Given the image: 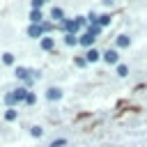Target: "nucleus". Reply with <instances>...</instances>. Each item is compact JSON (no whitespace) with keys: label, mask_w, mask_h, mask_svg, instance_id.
<instances>
[{"label":"nucleus","mask_w":147,"mask_h":147,"mask_svg":"<svg viewBox=\"0 0 147 147\" xmlns=\"http://www.w3.org/2000/svg\"><path fill=\"white\" fill-rule=\"evenodd\" d=\"M99 57H101V53H99L96 48H90V51L85 53V60H87V62H96Z\"/></svg>","instance_id":"3"},{"label":"nucleus","mask_w":147,"mask_h":147,"mask_svg":"<svg viewBox=\"0 0 147 147\" xmlns=\"http://www.w3.org/2000/svg\"><path fill=\"white\" fill-rule=\"evenodd\" d=\"M30 21H32V23H44L41 11H39V9H32V11H30Z\"/></svg>","instance_id":"5"},{"label":"nucleus","mask_w":147,"mask_h":147,"mask_svg":"<svg viewBox=\"0 0 147 147\" xmlns=\"http://www.w3.org/2000/svg\"><path fill=\"white\" fill-rule=\"evenodd\" d=\"M44 32H46V30H44V23H32V25L28 28V34H30L32 39H39Z\"/></svg>","instance_id":"1"},{"label":"nucleus","mask_w":147,"mask_h":147,"mask_svg":"<svg viewBox=\"0 0 147 147\" xmlns=\"http://www.w3.org/2000/svg\"><path fill=\"white\" fill-rule=\"evenodd\" d=\"M99 23H101V28H103V25H108V23H110V14H103V16H99Z\"/></svg>","instance_id":"13"},{"label":"nucleus","mask_w":147,"mask_h":147,"mask_svg":"<svg viewBox=\"0 0 147 147\" xmlns=\"http://www.w3.org/2000/svg\"><path fill=\"white\" fill-rule=\"evenodd\" d=\"M126 74H129V67H126V64H117V76H122V78H124Z\"/></svg>","instance_id":"11"},{"label":"nucleus","mask_w":147,"mask_h":147,"mask_svg":"<svg viewBox=\"0 0 147 147\" xmlns=\"http://www.w3.org/2000/svg\"><path fill=\"white\" fill-rule=\"evenodd\" d=\"M41 5H44V2H41V0H32V9H39V7H41Z\"/></svg>","instance_id":"18"},{"label":"nucleus","mask_w":147,"mask_h":147,"mask_svg":"<svg viewBox=\"0 0 147 147\" xmlns=\"http://www.w3.org/2000/svg\"><path fill=\"white\" fill-rule=\"evenodd\" d=\"M103 60H106L108 64H119V53H117L115 48H108V51L103 53Z\"/></svg>","instance_id":"2"},{"label":"nucleus","mask_w":147,"mask_h":147,"mask_svg":"<svg viewBox=\"0 0 147 147\" xmlns=\"http://www.w3.org/2000/svg\"><path fill=\"white\" fill-rule=\"evenodd\" d=\"M94 39H96V37H92V34H90V32H85V34H83V37H80V39H78V41H80V44H83V46H87V48H90V46H92V44H94Z\"/></svg>","instance_id":"4"},{"label":"nucleus","mask_w":147,"mask_h":147,"mask_svg":"<svg viewBox=\"0 0 147 147\" xmlns=\"http://www.w3.org/2000/svg\"><path fill=\"white\" fill-rule=\"evenodd\" d=\"M5 119H7V122H14V119H16V110H14V108H7V113H5Z\"/></svg>","instance_id":"10"},{"label":"nucleus","mask_w":147,"mask_h":147,"mask_svg":"<svg viewBox=\"0 0 147 147\" xmlns=\"http://www.w3.org/2000/svg\"><path fill=\"white\" fill-rule=\"evenodd\" d=\"M90 115H92V113H80V115L76 117V122H80V119H85V117H90Z\"/></svg>","instance_id":"19"},{"label":"nucleus","mask_w":147,"mask_h":147,"mask_svg":"<svg viewBox=\"0 0 147 147\" xmlns=\"http://www.w3.org/2000/svg\"><path fill=\"white\" fill-rule=\"evenodd\" d=\"M51 16H53L55 21H64V18H62V16H64V11H62L60 7H53V9H51Z\"/></svg>","instance_id":"8"},{"label":"nucleus","mask_w":147,"mask_h":147,"mask_svg":"<svg viewBox=\"0 0 147 147\" xmlns=\"http://www.w3.org/2000/svg\"><path fill=\"white\" fill-rule=\"evenodd\" d=\"M129 44H131V39H129L126 34H119V37H117V46H119V48H124V46H129Z\"/></svg>","instance_id":"9"},{"label":"nucleus","mask_w":147,"mask_h":147,"mask_svg":"<svg viewBox=\"0 0 147 147\" xmlns=\"http://www.w3.org/2000/svg\"><path fill=\"white\" fill-rule=\"evenodd\" d=\"M62 145H67V138H57V140L51 142V147H62Z\"/></svg>","instance_id":"16"},{"label":"nucleus","mask_w":147,"mask_h":147,"mask_svg":"<svg viewBox=\"0 0 147 147\" xmlns=\"http://www.w3.org/2000/svg\"><path fill=\"white\" fill-rule=\"evenodd\" d=\"M64 41H67L69 46H76V44H78V39H76V34H67V37H64Z\"/></svg>","instance_id":"12"},{"label":"nucleus","mask_w":147,"mask_h":147,"mask_svg":"<svg viewBox=\"0 0 147 147\" xmlns=\"http://www.w3.org/2000/svg\"><path fill=\"white\" fill-rule=\"evenodd\" d=\"M41 48H44V51H53V48H55V41H53L51 37H44V39H41Z\"/></svg>","instance_id":"6"},{"label":"nucleus","mask_w":147,"mask_h":147,"mask_svg":"<svg viewBox=\"0 0 147 147\" xmlns=\"http://www.w3.org/2000/svg\"><path fill=\"white\" fill-rule=\"evenodd\" d=\"M34 101H37V96H34V94H32V92H30V94H28V101H25V103H30V106H32V103H34Z\"/></svg>","instance_id":"17"},{"label":"nucleus","mask_w":147,"mask_h":147,"mask_svg":"<svg viewBox=\"0 0 147 147\" xmlns=\"http://www.w3.org/2000/svg\"><path fill=\"white\" fill-rule=\"evenodd\" d=\"M30 133H32L34 138H41V133H44V131H41V126H32V129H30Z\"/></svg>","instance_id":"15"},{"label":"nucleus","mask_w":147,"mask_h":147,"mask_svg":"<svg viewBox=\"0 0 147 147\" xmlns=\"http://www.w3.org/2000/svg\"><path fill=\"white\" fill-rule=\"evenodd\" d=\"M2 62H5V64H14V55H11V53H5V55H2Z\"/></svg>","instance_id":"14"},{"label":"nucleus","mask_w":147,"mask_h":147,"mask_svg":"<svg viewBox=\"0 0 147 147\" xmlns=\"http://www.w3.org/2000/svg\"><path fill=\"white\" fill-rule=\"evenodd\" d=\"M46 96H48L51 101H57V99L62 96V92H60L57 87H48V94H46Z\"/></svg>","instance_id":"7"}]
</instances>
